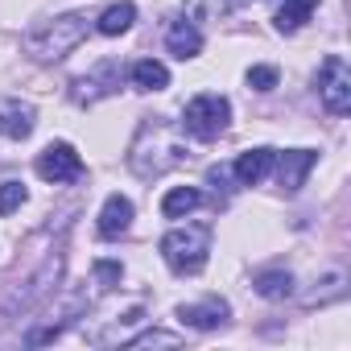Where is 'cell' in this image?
<instances>
[{
	"mask_svg": "<svg viewBox=\"0 0 351 351\" xmlns=\"http://www.w3.org/2000/svg\"><path fill=\"white\" fill-rule=\"evenodd\" d=\"M191 157L186 149V128L169 116H145L136 124V136L128 145V169L136 178L153 182V178H165L173 165H182Z\"/></svg>",
	"mask_w": 351,
	"mask_h": 351,
	"instance_id": "cell-1",
	"label": "cell"
},
{
	"mask_svg": "<svg viewBox=\"0 0 351 351\" xmlns=\"http://www.w3.org/2000/svg\"><path fill=\"white\" fill-rule=\"evenodd\" d=\"M87 29H91L87 13H62V17H54V21H46V25L25 34V54L34 62H62L87 38Z\"/></svg>",
	"mask_w": 351,
	"mask_h": 351,
	"instance_id": "cell-2",
	"label": "cell"
},
{
	"mask_svg": "<svg viewBox=\"0 0 351 351\" xmlns=\"http://www.w3.org/2000/svg\"><path fill=\"white\" fill-rule=\"evenodd\" d=\"M207 252H211V228H207V223L169 228V232L161 236V261H165L173 273H178V277L203 273Z\"/></svg>",
	"mask_w": 351,
	"mask_h": 351,
	"instance_id": "cell-3",
	"label": "cell"
},
{
	"mask_svg": "<svg viewBox=\"0 0 351 351\" xmlns=\"http://www.w3.org/2000/svg\"><path fill=\"white\" fill-rule=\"evenodd\" d=\"M228 120H232V104H228V95H219V91L195 95V99L186 104V112H182V128H186L195 141H215V136H223V132H228Z\"/></svg>",
	"mask_w": 351,
	"mask_h": 351,
	"instance_id": "cell-4",
	"label": "cell"
},
{
	"mask_svg": "<svg viewBox=\"0 0 351 351\" xmlns=\"http://www.w3.org/2000/svg\"><path fill=\"white\" fill-rule=\"evenodd\" d=\"M318 99H322V108L330 116H347L351 112V66L339 54H330L322 62V71H318Z\"/></svg>",
	"mask_w": 351,
	"mask_h": 351,
	"instance_id": "cell-5",
	"label": "cell"
},
{
	"mask_svg": "<svg viewBox=\"0 0 351 351\" xmlns=\"http://www.w3.org/2000/svg\"><path fill=\"white\" fill-rule=\"evenodd\" d=\"M34 169H38V178L62 186V182H79V178H83V157L75 153V145H66V141H50V145L38 153Z\"/></svg>",
	"mask_w": 351,
	"mask_h": 351,
	"instance_id": "cell-6",
	"label": "cell"
},
{
	"mask_svg": "<svg viewBox=\"0 0 351 351\" xmlns=\"http://www.w3.org/2000/svg\"><path fill=\"white\" fill-rule=\"evenodd\" d=\"M120 79H124V66L116 58H104L91 75H83V79L71 83V99L75 104H99L104 95H112L120 87Z\"/></svg>",
	"mask_w": 351,
	"mask_h": 351,
	"instance_id": "cell-7",
	"label": "cell"
},
{
	"mask_svg": "<svg viewBox=\"0 0 351 351\" xmlns=\"http://www.w3.org/2000/svg\"><path fill=\"white\" fill-rule=\"evenodd\" d=\"M314 161H318L314 149H289V153H281V157L273 161V165H277V186H281L285 195H298L302 182H306V173L314 169Z\"/></svg>",
	"mask_w": 351,
	"mask_h": 351,
	"instance_id": "cell-8",
	"label": "cell"
},
{
	"mask_svg": "<svg viewBox=\"0 0 351 351\" xmlns=\"http://www.w3.org/2000/svg\"><path fill=\"white\" fill-rule=\"evenodd\" d=\"M232 318V306L223 298H203V302H186L178 306V322L182 326H195V330H215Z\"/></svg>",
	"mask_w": 351,
	"mask_h": 351,
	"instance_id": "cell-9",
	"label": "cell"
},
{
	"mask_svg": "<svg viewBox=\"0 0 351 351\" xmlns=\"http://www.w3.org/2000/svg\"><path fill=\"white\" fill-rule=\"evenodd\" d=\"M165 50H169L173 58H182V62L199 58V50H203V29H199L186 13L173 17V21L165 25Z\"/></svg>",
	"mask_w": 351,
	"mask_h": 351,
	"instance_id": "cell-10",
	"label": "cell"
},
{
	"mask_svg": "<svg viewBox=\"0 0 351 351\" xmlns=\"http://www.w3.org/2000/svg\"><path fill=\"white\" fill-rule=\"evenodd\" d=\"M273 161H277V149L256 145V149H248V153L236 157L232 173H236V182H240V186H256V182H265L269 173H273Z\"/></svg>",
	"mask_w": 351,
	"mask_h": 351,
	"instance_id": "cell-11",
	"label": "cell"
},
{
	"mask_svg": "<svg viewBox=\"0 0 351 351\" xmlns=\"http://www.w3.org/2000/svg\"><path fill=\"white\" fill-rule=\"evenodd\" d=\"M38 124V112L34 104H21V99H5L0 104V136H9V141H25Z\"/></svg>",
	"mask_w": 351,
	"mask_h": 351,
	"instance_id": "cell-12",
	"label": "cell"
},
{
	"mask_svg": "<svg viewBox=\"0 0 351 351\" xmlns=\"http://www.w3.org/2000/svg\"><path fill=\"white\" fill-rule=\"evenodd\" d=\"M132 228V199L124 195H108L104 207H99V236L104 240H116Z\"/></svg>",
	"mask_w": 351,
	"mask_h": 351,
	"instance_id": "cell-13",
	"label": "cell"
},
{
	"mask_svg": "<svg viewBox=\"0 0 351 351\" xmlns=\"http://www.w3.org/2000/svg\"><path fill=\"white\" fill-rule=\"evenodd\" d=\"M128 79H132L136 91H165V87H169V71H165V62H157V58H136L132 71H128Z\"/></svg>",
	"mask_w": 351,
	"mask_h": 351,
	"instance_id": "cell-14",
	"label": "cell"
},
{
	"mask_svg": "<svg viewBox=\"0 0 351 351\" xmlns=\"http://www.w3.org/2000/svg\"><path fill=\"white\" fill-rule=\"evenodd\" d=\"M132 21H136V5H132V0H120V5H108V9L99 13L95 29H99L104 38H120V34L132 29Z\"/></svg>",
	"mask_w": 351,
	"mask_h": 351,
	"instance_id": "cell-15",
	"label": "cell"
},
{
	"mask_svg": "<svg viewBox=\"0 0 351 351\" xmlns=\"http://www.w3.org/2000/svg\"><path fill=\"white\" fill-rule=\"evenodd\" d=\"M203 207V195L195 191V186H173L165 199H161V215L165 219H182V215H191V211H199Z\"/></svg>",
	"mask_w": 351,
	"mask_h": 351,
	"instance_id": "cell-16",
	"label": "cell"
},
{
	"mask_svg": "<svg viewBox=\"0 0 351 351\" xmlns=\"http://www.w3.org/2000/svg\"><path fill=\"white\" fill-rule=\"evenodd\" d=\"M314 9H318V0H285V5L277 9V17H273V25H277L281 34H298V29L310 21Z\"/></svg>",
	"mask_w": 351,
	"mask_h": 351,
	"instance_id": "cell-17",
	"label": "cell"
},
{
	"mask_svg": "<svg viewBox=\"0 0 351 351\" xmlns=\"http://www.w3.org/2000/svg\"><path fill=\"white\" fill-rule=\"evenodd\" d=\"M256 293L261 298H269V302H285L289 293H293V277L285 273V269H265V273H256Z\"/></svg>",
	"mask_w": 351,
	"mask_h": 351,
	"instance_id": "cell-18",
	"label": "cell"
},
{
	"mask_svg": "<svg viewBox=\"0 0 351 351\" xmlns=\"http://www.w3.org/2000/svg\"><path fill=\"white\" fill-rule=\"evenodd\" d=\"M228 13V0H186V17L195 21V25H203V21H219Z\"/></svg>",
	"mask_w": 351,
	"mask_h": 351,
	"instance_id": "cell-19",
	"label": "cell"
},
{
	"mask_svg": "<svg viewBox=\"0 0 351 351\" xmlns=\"http://www.w3.org/2000/svg\"><path fill=\"white\" fill-rule=\"evenodd\" d=\"M25 199H29V191H25L21 182H5V186H0V215L17 211V207H21Z\"/></svg>",
	"mask_w": 351,
	"mask_h": 351,
	"instance_id": "cell-20",
	"label": "cell"
},
{
	"mask_svg": "<svg viewBox=\"0 0 351 351\" xmlns=\"http://www.w3.org/2000/svg\"><path fill=\"white\" fill-rule=\"evenodd\" d=\"M248 87L252 91H273L277 87V66H248Z\"/></svg>",
	"mask_w": 351,
	"mask_h": 351,
	"instance_id": "cell-21",
	"label": "cell"
},
{
	"mask_svg": "<svg viewBox=\"0 0 351 351\" xmlns=\"http://www.w3.org/2000/svg\"><path fill=\"white\" fill-rule=\"evenodd\" d=\"M128 347H178V335H165V330H145V335L128 339Z\"/></svg>",
	"mask_w": 351,
	"mask_h": 351,
	"instance_id": "cell-22",
	"label": "cell"
},
{
	"mask_svg": "<svg viewBox=\"0 0 351 351\" xmlns=\"http://www.w3.org/2000/svg\"><path fill=\"white\" fill-rule=\"evenodd\" d=\"M120 277H124V269H120L116 261H95V281H99L104 289H112V285H120Z\"/></svg>",
	"mask_w": 351,
	"mask_h": 351,
	"instance_id": "cell-23",
	"label": "cell"
}]
</instances>
